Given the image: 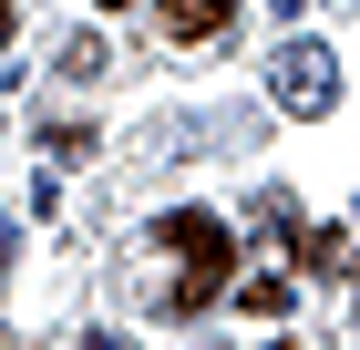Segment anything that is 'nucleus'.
I'll return each instance as SVG.
<instances>
[{"instance_id":"nucleus-3","label":"nucleus","mask_w":360,"mask_h":350,"mask_svg":"<svg viewBox=\"0 0 360 350\" xmlns=\"http://www.w3.org/2000/svg\"><path fill=\"white\" fill-rule=\"evenodd\" d=\"M155 21H165V42H226L237 0H155Z\"/></svg>"},{"instance_id":"nucleus-5","label":"nucleus","mask_w":360,"mask_h":350,"mask_svg":"<svg viewBox=\"0 0 360 350\" xmlns=\"http://www.w3.org/2000/svg\"><path fill=\"white\" fill-rule=\"evenodd\" d=\"M299 268L309 278H340V268H350V237H340V227H309V237H299Z\"/></svg>"},{"instance_id":"nucleus-1","label":"nucleus","mask_w":360,"mask_h":350,"mask_svg":"<svg viewBox=\"0 0 360 350\" xmlns=\"http://www.w3.org/2000/svg\"><path fill=\"white\" fill-rule=\"evenodd\" d=\"M155 247H175V299H165V309H186V320L237 278V237H226V216H206V206L155 216Z\"/></svg>"},{"instance_id":"nucleus-9","label":"nucleus","mask_w":360,"mask_h":350,"mask_svg":"<svg viewBox=\"0 0 360 350\" xmlns=\"http://www.w3.org/2000/svg\"><path fill=\"white\" fill-rule=\"evenodd\" d=\"M0 350H11V340H0Z\"/></svg>"},{"instance_id":"nucleus-8","label":"nucleus","mask_w":360,"mask_h":350,"mask_svg":"<svg viewBox=\"0 0 360 350\" xmlns=\"http://www.w3.org/2000/svg\"><path fill=\"white\" fill-rule=\"evenodd\" d=\"M103 11H124V0H103Z\"/></svg>"},{"instance_id":"nucleus-4","label":"nucleus","mask_w":360,"mask_h":350,"mask_svg":"<svg viewBox=\"0 0 360 350\" xmlns=\"http://www.w3.org/2000/svg\"><path fill=\"white\" fill-rule=\"evenodd\" d=\"M288 299H299V278H288V268H257L248 289H237V309H248V320H288Z\"/></svg>"},{"instance_id":"nucleus-7","label":"nucleus","mask_w":360,"mask_h":350,"mask_svg":"<svg viewBox=\"0 0 360 350\" xmlns=\"http://www.w3.org/2000/svg\"><path fill=\"white\" fill-rule=\"evenodd\" d=\"M11 31H21V11H11V0H0V42H11Z\"/></svg>"},{"instance_id":"nucleus-6","label":"nucleus","mask_w":360,"mask_h":350,"mask_svg":"<svg viewBox=\"0 0 360 350\" xmlns=\"http://www.w3.org/2000/svg\"><path fill=\"white\" fill-rule=\"evenodd\" d=\"M83 350H134V340H113V330H93V340H83Z\"/></svg>"},{"instance_id":"nucleus-2","label":"nucleus","mask_w":360,"mask_h":350,"mask_svg":"<svg viewBox=\"0 0 360 350\" xmlns=\"http://www.w3.org/2000/svg\"><path fill=\"white\" fill-rule=\"evenodd\" d=\"M268 82H278V104H288V113H330V104H340V62L319 52V42H288Z\"/></svg>"}]
</instances>
